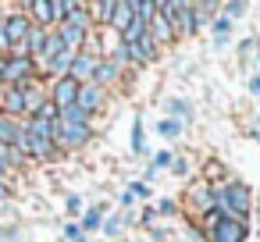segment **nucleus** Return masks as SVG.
<instances>
[{"instance_id":"nucleus-1","label":"nucleus","mask_w":260,"mask_h":242,"mask_svg":"<svg viewBox=\"0 0 260 242\" xmlns=\"http://www.w3.org/2000/svg\"><path fill=\"white\" fill-rule=\"evenodd\" d=\"M214 196H217V203H221L217 210L224 217H235V221L249 217V189L242 182H228L224 189H214Z\"/></svg>"},{"instance_id":"nucleus-2","label":"nucleus","mask_w":260,"mask_h":242,"mask_svg":"<svg viewBox=\"0 0 260 242\" xmlns=\"http://www.w3.org/2000/svg\"><path fill=\"white\" fill-rule=\"evenodd\" d=\"M36 75V61L25 54H15L4 61V86H29V79Z\"/></svg>"},{"instance_id":"nucleus-3","label":"nucleus","mask_w":260,"mask_h":242,"mask_svg":"<svg viewBox=\"0 0 260 242\" xmlns=\"http://www.w3.org/2000/svg\"><path fill=\"white\" fill-rule=\"evenodd\" d=\"M0 29H4V36H8V47H25V36L32 32V22H29V15H22V11H15V15H8V18H0Z\"/></svg>"},{"instance_id":"nucleus-4","label":"nucleus","mask_w":260,"mask_h":242,"mask_svg":"<svg viewBox=\"0 0 260 242\" xmlns=\"http://www.w3.org/2000/svg\"><path fill=\"white\" fill-rule=\"evenodd\" d=\"M54 143L64 146V150H75V146L89 143V125H64V121H54Z\"/></svg>"},{"instance_id":"nucleus-5","label":"nucleus","mask_w":260,"mask_h":242,"mask_svg":"<svg viewBox=\"0 0 260 242\" xmlns=\"http://www.w3.org/2000/svg\"><path fill=\"white\" fill-rule=\"evenodd\" d=\"M164 8H168V22H171L175 36H189V32L200 29L196 18H192V4H164Z\"/></svg>"},{"instance_id":"nucleus-6","label":"nucleus","mask_w":260,"mask_h":242,"mask_svg":"<svg viewBox=\"0 0 260 242\" xmlns=\"http://www.w3.org/2000/svg\"><path fill=\"white\" fill-rule=\"evenodd\" d=\"M210 242H246V221L221 217V221L210 228Z\"/></svg>"},{"instance_id":"nucleus-7","label":"nucleus","mask_w":260,"mask_h":242,"mask_svg":"<svg viewBox=\"0 0 260 242\" xmlns=\"http://www.w3.org/2000/svg\"><path fill=\"white\" fill-rule=\"evenodd\" d=\"M18 114H25V89L4 86V93H0V118H18Z\"/></svg>"},{"instance_id":"nucleus-8","label":"nucleus","mask_w":260,"mask_h":242,"mask_svg":"<svg viewBox=\"0 0 260 242\" xmlns=\"http://www.w3.org/2000/svg\"><path fill=\"white\" fill-rule=\"evenodd\" d=\"M93 72H96V57H93L89 50H75V57H72V64H68V79L82 86L86 79H93Z\"/></svg>"},{"instance_id":"nucleus-9","label":"nucleus","mask_w":260,"mask_h":242,"mask_svg":"<svg viewBox=\"0 0 260 242\" xmlns=\"http://www.w3.org/2000/svg\"><path fill=\"white\" fill-rule=\"evenodd\" d=\"M75 96H79V82H72V79L64 75V79L54 82V96H50V103H54L57 114H61L64 107H75Z\"/></svg>"},{"instance_id":"nucleus-10","label":"nucleus","mask_w":260,"mask_h":242,"mask_svg":"<svg viewBox=\"0 0 260 242\" xmlns=\"http://www.w3.org/2000/svg\"><path fill=\"white\" fill-rule=\"evenodd\" d=\"M100 103H104V89L93 86V82H82V86H79V96H75V107H79L82 114H89V111H96Z\"/></svg>"},{"instance_id":"nucleus-11","label":"nucleus","mask_w":260,"mask_h":242,"mask_svg":"<svg viewBox=\"0 0 260 242\" xmlns=\"http://www.w3.org/2000/svg\"><path fill=\"white\" fill-rule=\"evenodd\" d=\"M132 47V61H153L157 57V40L150 36V32H143L136 43H128Z\"/></svg>"},{"instance_id":"nucleus-12","label":"nucleus","mask_w":260,"mask_h":242,"mask_svg":"<svg viewBox=\"0 0 260 242\" xmlns=\"http://www.w3.org/2000/svg\"><path fill=\"white\" fill-rule=\"evenodd\" d=\"M29 15L36 18L40 29L54 25V4H47V0H32V4H29ZM32 18H29V22H32Z\"/></svg>"},{"instance_id":"nucleus-13","label":"nucleus","mask_w":260,"mask_h":242,"mask_svg":"<svg viewBox=\"0 0 260 242\" xmlns=\"http://www.w3.org/2000/svg\"><path fill=\"white\" fill-rule=\"evenodd\" d=\"M118 79V64L114 61H96V72H93V86H107V82H114Z\"/></svg>"},{"instance_id":"nucleus-14","label":"nucleus","mask_w":260,"mask_h":242,"mask_svg":"<svg viewBox=\"0 0 260 242\" xmlns=\"http://www.w3.org/2000/svg\"><path fill=\"white\" fill-rule=\"evenodd\" d=\"M132 18H136L132 4H114V18H111V25H114L118 32H125V29L132 25Z\"/></svg>"},{"instance_id":"nucleus-15","label":"nucleus","mask_w":260,"mask_h":242,"mask_svg":"<svg viewBox=\"0 0 260 242\" xmlns=\"http://www.w3.org/2000/svg\"><path fill=\"white\" fill-rule=\"evenodd\" d=\"M18 135H22V128L11 118H0V143H4V146H18Z\"/></svg>"},{"instance_id":"nucleus-16","label":"nucleus","mask_w":260,"mask_h":242,"mask_svg":"<svg viewBox=\"0 0 260 242\" xmlns=\"http://www.w3.org/2000/svg\"><path fill=\"white\" fill-rule=\"evenodd\" d=\"M192 199L200 203V210L217 206V196H214V189H210V185H196V189H192Z\"/></svg>"},{"instance_id":"nucleus-17","label":"nucleus","mask_w":260,"mask_h":242,"mask_svg":"<svg viewBox=\"0 0 260 242\" xmlns=\"http://www.w3.org/2000/svg\"><path fill=\"white\" fill-rule=\"evenodd\" d=\"M168 111H171V121H178V125L192 118V107H189L185 100H171V103H168Z\"/></svg>"},{"instance_id":"nucleus-18","label":"nucleus","mask_w":260,"mask_h":242,"mask_svg":"<svg viewBox=\"0 0 260 242\" xmlns=\"http://www.w3.org/2000/svg\"><path fill=\"white\" fill-rule=\"evenodd\" d=\"M100 224H104V206H89V210L82 214V228H86V231H96Z\"/></svg>"},{"instance_id":"nucleus-19","label":"nucleus","mask_w":260,"mask_h":242,"mask_svg":"<svg viewBox=\"0 0 260 242\" xmlns=\"http://www.w3.org/2000/svg\"><path fill=\"white\" fill-rule=\"evenodd\" d=\"M22 160V153L15 150V146H4V143H0V167H15Z\"/></svg>"},{"instance_id":"nucleus-20","label":"nucleus","mask_w":260,"mask_h":242,"mask_svg":"<svg viewBox=\"0 0 260 242\" xmlns=\"http://www.w3.org/2000/svg\"><path fill=\"white\" fill-rule=\"evenodd\" d=\"M111 61H114V64H125V61H132V47H128L125 40H118V47H114Z\"/></svg>"},{"instance_id":"nucleus-21","label":"nucleus","mask_w":260,"mask_h":242,"mask_svg":"<svg viewBox=\"0 0 260 242\" xmlns=\"http://www.w3.org/2000/svg\"><path fill=\"white\" fill-rule=\"evenodd\" d=\"M157 132H160V135H164V139H175V135H178V132H182V125H178V121H171V118H168V121H160V125H157Z\"/></svg>"},{"instance_id":"nucleus-22","label":"nucleus","mask_w":260,"mask_h":242,"mask_svg":"<svg viewBox=\"0 0 260 242\" xmlns=\"http://www.w3.org/2000/svg\"><path fill=\"white\" fill-rule=\"evenodd\" d=\"M221 217H224V214H221L217 206H210V210H203V214H200V221H203V228H207V231H210V228H214Z\"/></svg>"},{"instance_id":"nucleus-23","label":"nucleus","mask_w":260,"mask_h":242,"mask_svg":"<svg viewBox=\"0 0 260 242\" xmlns=\"http://www.w3.org/2000/svg\"><path fill=\"white\" fill-rule=\"evenodd\" d=\"M210 29L217 32V40H224V36H228V29H232V22H228V18H214V22H210Z\"/></svg>"},{"instance_id":"nucleus-24","label":"nucleus","mask_w":260,"mask_h":242,"mask_svg":"<svg viewBox=\"0 0 260 242\" xmlns=\"http://www.w3.org/2000/svg\"><path fill=\"white\" fill-rule=\"evenodd\" d=\"M132 150L143 153V121L139 118H136V128H132Z\"/></svg>"},{"instance_id":"nucleus-25","label":"nucleus","mask_w":260,"mask_h":242,"mask_svg":"<svg viewBox=\"0 0 260 242\" xmlns=\"http://www.w3.org/2000/svg\"><path fill=\"white\" fill-rule=\"evenodd\" d=\"M96 15H100L96 22H107V25H111V18H114V4H100V8H96Z\"/></svg>"},{"instance_id":"nucleus-26","label":"nucleus","mask_w":260,"mask_h":242,"mask_svg":"<svg viewBox=\"0 0 260 242\" xmlns=\"http://www.w3.org/2000/svg\"><path fill=\"white\" fill-rule=\"evenodd\" d=\"M168 164H171V153H168V150H160V153L153 157V164H150V167L157 171V167H168Z\"/></svg>"},{"instance_id":"nucleus-27","label":"nucleus","mask_w":260,"mask_h":242,"mask_svg":"<svg viewBox=\"0 0 260 242\" xmlns=\"http://www.w3.org/2000/svg\"><path fill=\"white\" fill-rule=\"evenodd\" d=\"M168 167H171L175 175H185V171H189V164H185V157H171V164H168Z\"/></svg>"},{"instance_id":"nucleus-28","label":"nucleus","mask_w":260,"mask_h":242,"mask_svg":"<svg viewBox=\"0 0 260 242\" xmlns=\"http://www.w3.org/2000/svg\"><path fill=\"white\" fill-rule=\"evenodd\" d=\"M242 11H246V4H224V18H228V22H232L235 15H242Z\"/></svg>"},{"instance_id":"nucleus-29","label":"nucleus","mask_w":260,"mask_h":242,"mask_svg":"<svg viewBox=\"0 0 260 242\" xmlns=\"http://www.w3.org/2000/svg\"><path fill=\"white\" fill-rule=\"evenodd\" d=\"M104 228H107V235H121V221H118V217L104 221Z\"/></svg>"},{"instance_id":"nucleus-30","label":"nucleus","mask_w":260,"mask_h":242,"mask_svg":"<svg viewBox=\"0 0 260 242\" xmlns=\"http://www.w3.org/2000/svg\"><path fill=\"white\" fill-rule=\"evenodd\" d=\"M128 189H132V196H150V189H146V182H132Z\"/></svg>"},{"instance_id":"nucleus-31","label":"nucleus","mask_w":260,"mask_h":242,"mask_svg":"<svg viewBox=\"0 0 260 242\" xmlns=\"http://www.w3.org/2000/svg\"><path fill=\"white\" fill-rule=\"evenodd\" d=\"M153 217H157V210H153V206H146V210L139 214V221H143V224H153Z\"/></svg>"},{"instance_id":"nucleus-32","label":"nucleus","mask_w":260,"mask_h":242,"mask_svg":"<svg viewBox=\"0 0 260 242\" xmlns=\"http://www.w3.org/2000/svg\"><path fill=\"white\" fill-rule=\"evenodd\" d=\"M185 242H207V238H203L196 228H189V231H185Z\"/></svg>"},{"instance_id":"nucleus-33","label":"nucleus","mask_w":260,"mask_h":242,"mask_svg":"<svg viewBox=\"0 0 260 242\" xmlns=\"http://www.w3.org/2000/svg\"><path fill=\"white\" fill-rule=\"evenodd\" d=\"M160 214H175V199H160Z\"/></svg>"},{"instance_id":"nucleus-34","label":"nucleus","mask_w":260,"mask_h":242,"mask_svg":"<svg viewBox=\"0 0 260 242\" xmlns=\"http://www.w3.org/2000/svg\"><path fill=\"white\" fill-rule=\"evenodd\" d=\"M64 235L75 242V238H79V224H64Z\"/></svg>"},{"instance_id":"nucleus-35","label":"nucleus","mask_w":260,"mask_h":242,"mask_svg":"<svg viewBox=\"0 0 260 242\" xmlns=\"http://www.w3.org/2000/svg\"><path fill=\"white\" fill-rule=\"evenodd\" d=\"M249 93H253V96H260V75H253V79H249Z\"/></svg>"},{"instance_id":"nucleus-36","label":"nucleus","mask_w":260,"mask_h":242,"mask_svg":"<svg viewBox=\"0 0 260 242\" xmlns=\"http://www.w3.org/2000/svg\"><path fill=\"white\" fill-rule=\"evenodd\" d=\"M249 128H253V139H260V118H253V121H249Z\"/></svg>"},{"instance_id":"nucleus-37","label":"nucleus","mask_w":260,"mask_h":242,"mask_svg":"<svg viewBox=\"0 0 260 242\" xmlns=\"http://www.w3.org/2000/svg\"><path fill=\"white\" fill-rule=\"evenodd\" d=\"M0 93H4V57H0Z\"/></svg>"},{"instance_id":"nucleus-38","label":"nucleus","mask_w":260,"mask_h":242,"mask_svg":"<svg viewBox=\"0 0 260 242\" xmlns=\"http://www.w3.org/2000/svg\"><path fill=\"white\" fill-rule=\"evenodd\" d=\"M0 50H8V36H4V29H0Z\"/></svg>"},{"instance_id":"nucleus-39","label":"nucleus","mask_w":260,"mask_h":242,"mask_svg":"<svg viewBox=\"0 0 260 242\" xmlns=\"http://www.w3.org/2000/svg\"><path fill=\"white\" fill-rule=\"evenodd\" d=\"M4 196H8V189H4V185H0V199H4Z\"/></svg>"},{"instance_id":"nucleus-40","label":"nucleus","mask_w":260,"mask_h":242,"mask_svg":"<svg viewBox=\"0 0 260 242\" xmlns=\"http://www.w3.org/2000/svg\"><path fill=\"white\" fill-rule=\"evenodd\" d=\"M4 238H8V231H4V228H0V242H4Z\"/></svg>"},{"instance_id":"nucleus-41","label":"nucleus","mask_w":260,"mask_h":242,"mask_svg":"<svg viewBox=\"0 0 260 242\" xmlns=\"http://www.w3.org/2000/svg\"><path fill=\"white\" fill-rule=\"evenodd\" d=\"M75 242H86V238H75Z\"/></svg>"},{"instance_id":"nucleus-42","label":"nucleus","mask_w":260,"mask_h":242,"mask_svg":"<svg viewBox=\"0 0 260 242\" xmlns=\"http://www.w3.org/2000/svg\"><path fill=\"white\" fill-rule=\"evenodd\" d=\"M0 175H4V167H0Z\"/></svg>"}]
</instances>
